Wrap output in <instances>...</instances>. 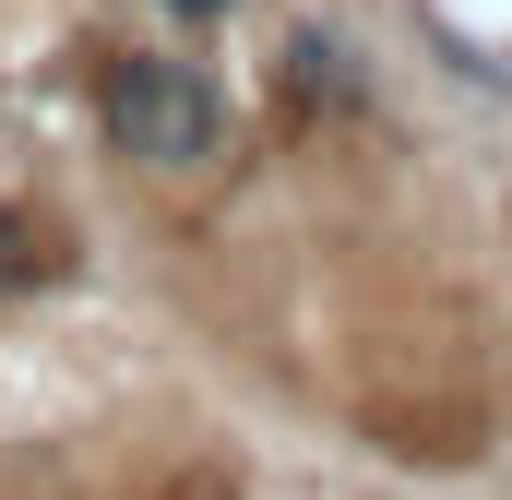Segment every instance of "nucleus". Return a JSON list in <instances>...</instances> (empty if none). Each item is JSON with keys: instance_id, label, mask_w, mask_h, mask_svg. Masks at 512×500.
<instances>
[{"instance_id": "3", "label": "nucleus", "mask_w": 512, "mask_h": 500, "mask_svg": "<svg viewBox=\"0 0 512 500\" xmlns=\"http://www.w3.org/2000/svg\"><path fill=\"white\" fill-rule=\"evenodd\" d=\"M48 274H60V227L24 215V203H0V298H24V286H48Z\"/></svg>"}, {"instance_id": "4", "label": "nucleus", "mask_w": 512, "mask_h": 500, "mask_svg": "<svg viewBox=\"0 0 512 500\" xmlns=\"http://www.w3.org/2000/svg\"><path fill=\"white\" fill-rule=\"evenodd\" d=\"M179 24H227V12H251V0H167Z\"/></svg>"}, {"instance_id": "1", "label": "nucleus", "mask_w": 512, "mask_h": 500, "mask_svg": "<svg viewBox=\"0 0 512 500\" xmlns=\"http://www.w3.org/2000/svg\"><path fill=\"white\" fill-rule=\"evenodd\" d=\"M96 143L143 167V179H203L227 167L239 143V108L203 60H167V48H108L96 60Z\"/></svg>"}, {"instance_id": "2", "label": "nucleus", "mask_w": 512, "mask_h": 500, "mask_svg": "<svg viewBox=\"0 0 512 500\" xmlns=\"http://www.w3.org/2000/svg\"><path fill=\"white\" fill-rule=\"evenodd\" d=\"M286 84H298V96H322V108H370L358 48H346V36H322V24H298V36H286Z\"/></svg>"}]
</instances>
